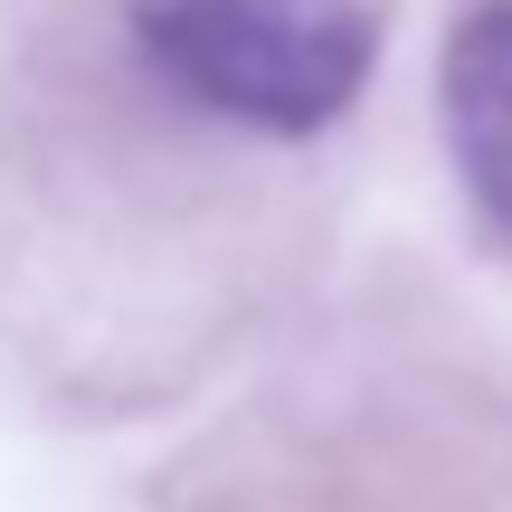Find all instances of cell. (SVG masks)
Masks as SVG:
<instances>
[{
	"mask_svg": "<svg viewBox=\"0 0 512 512\" xmlns=\"http://www.w3.org/2000/svg\"><path fill=\"white\" fill-rule=\"evenodd\" d=\"M114 19L181 114L256 143H313L380 67V19L361 0H114Z\"/></svg>",
	"mask_w": 512,
	"mask_h": 512,
	"instance_id": "cell-1",
	"label": "cell"
},
{
	"mask_svg": "<svg viewBox=\"0 0 512 512\" xmlns=\"http://www.w3.org/2000/svg\"><path fill=\"white\" fill-rule=\"evenodd\" d=\"M437 124L465 200L512 238V0H475L437 67Z\"/></svg>",
	"mask_w": 512,
	"mask_h": 512,
	"instance_id": "cell-2",
	"label": "cell"
}]
</instances>
